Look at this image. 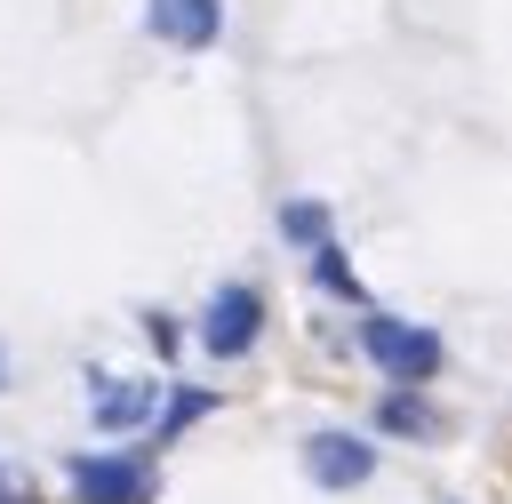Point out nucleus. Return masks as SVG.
Segmentation results:
<instances>
[{"label": "nucleus", "mask_w": 512, "mask_h": 504, "mask_svg": "<svg viewBox=\"0 0 512 504\" xmlns=\"http://www.w3.org/2000/svg\"><path fill=\"white\" fill-rule=\"evenodd\" d=\"M360 352H368L392 384H432L440 360H448L424 320H392V312H368V320H360Z\"/></svg>", "instance_id": "nucleus-1"}, {"label": "nucleus", "mask_w": 512, "mask_h": 504, "mask_svg": "<svg viewBox=\"0 0 512 504\" xmlns=\"http://www.w3.org/2000/svg\"><path fill=\"white\" fill-rule=\"evenodd\" d=\"M256 336H264V288L224 280V288L208 296V312H200V344H208L216 360H240V352H256Z\"/></svg>", "instance_id": "nucleus-2"}, {"label": "nucleus", "mask_w": 512, "mask_h": 504, "mask_svg": "<svg viewBox=\"0 0 512 504\" xmlns=\"http://www.w3.org/2000/svg\"><path fill=\"white\" fill-rule=\"evenodd\" d=\"M64 480H72V504H152L160 488L144 456H72Z\"/></svg>", "instance_id": "nucleus-3"}, {"label": "nucleus", "mask_w": 512, "mask_h": 504, "mask_svg": "<svg viewBox=\"0 0 512 504\" xmlns=\"http://www.w3.org/2000/svg\"><path fill=\"white\" fill-rule=\"evenodd\" d=\"M144 32L184 48V56H200V48L224 40V0H144Z\"/></svg>", "instance_id": "nucleus-4"}, {"label": "nucleus", "mask_w": 512, "mask_h": 504, "mask_svg": "<svg viewBox=\"0 0 512 504\" xmlns=\"http://www.w3.org/2000/svg\"><path fill=\"white\" fill-rule=\"evenodd\" d=\"M304 472H312V488H360L368 472H376V448L360 440V432H312L304 440Z\"/></svg>", "instance_id": "nucleus-5"}, {"label": "nucleus", "mask_w": 512, "mask_h": 504, "mask_svg": "<svg viewBox=\"0 0 512 504\" xmlns=\"http://www.w3.org/2000/svg\"><path fill=\"white\" fill-rule=\"evenodd\" d=\"M152 400H160V384H112V392H96V424L128 432V424H144V416H152Z\"/></svg>", "instance_id": "nucleus-6"}, {"label": "nucleus", "mask_w": 512, "mask_h": 504, "mask_svg": "<svg viewBox=\"0 0 512 504\" xmlns=\"http://www.w3.org/2000/svg\"><path fill=\"white\" fill-rule=\"evenodd\" d=\"M376 424H384V432H408V440H432V432H440V416L416 400V384H408V392H392V400L376 408Z\"/></svg>", "instance_id": "nucleus-7"}, {"label": "nucleus", "mask_w": 512, "mask_h": 504, "mask_svg": "<svg viewBox=\"0 0 512 504\" xmlns=\"http://www.w3.org/2000/svg\"><path fill=\"white\" fill-rule=\"evenodd\" d=\"M312 280H320L328 296L360 304V280H352V264H344V248H336V240H312Z\"/></svg>", "instance_id": "nucleus-8"}, {"label": "nucleus", "mask_w": 512, "mask_h": 504, "mask_svg": "<svg viewBox=\"0 0 512 504\" xmlns=\"http://www.w3.org/2000/svg\"><path fill=\"white\" fill-rule=\"evenodd\" d=\"M280 232H288L296 248H312V240H328V208H320V200H288V208H280Z\"/></svg>", "instance_id": "nucleus-9"}, {"label": "nucleus", "mask_w": 512, "mask_h": 504, "mask_svg": "<svg viewBox=\"0 0 512 504\" xmlns=\"http://www.w3.org/2000/svg\"><path fill=\"white\" fill-rule=\"evenodd\" d=\"M208 408H216V392H192V384H184V392H168V416H160V432H152V440H176V432H184V424H200Z\"/></svg>", "instance_id": "nucleus-10"}, {"label": "nucleus", "mask_w": 512, "mask_h": 504, "mask_svg": "<svg viewBox=\"0 0 512 504\" xmlns=\"http://www.w3.org/2000/svg\"><path fill=\"white\" fill-rule=\"evenodd\" d=\"M0 504H24V496H16V488H8V480H0Z\"/></svg>", "instance_id": "nucleus-11"}]
</instances>
